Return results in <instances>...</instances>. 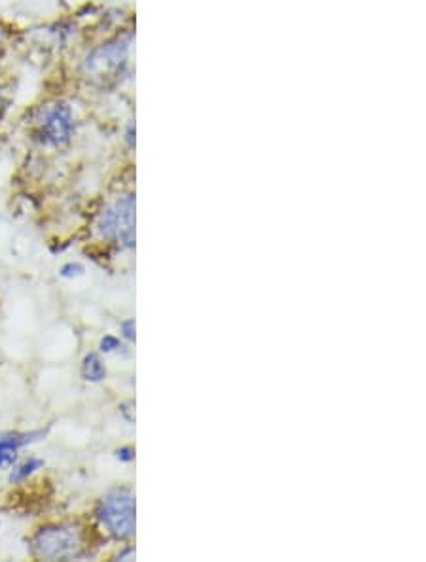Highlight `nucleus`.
<instances>
[{"label":"nucleus","instance_id":"nucleus-1","mask_svg":"<svg viewBox=\"0 0 426 562\" xmlns=\"http://www.w3.org/2000/svg\"><path fill=\"white\" fill-rule=\"evenodd\" d=\"M133 35H120L88 49L80 63V76L91 88L109 90L122 82L130 69Z\"/></svg>","mask_w":426,"mask_h":562},{"label":"nucleus","instance_id":"nucleus-2","mask_svg":"<svg viewBox=\"0 0 426 562\" xmlns=\"http://www.w3.org/2000/svg\"><path fill=\"white\" fill-rule=\"evenodd\" d=\"M29 131L31 138L42 148L63 150L75 137V110L65 99H48L33 110L29 117Z\"/></svg>","mask_w":426,"mask_h":562},{"label":"nucleus","instance_id":"nucleus-3","mask_svg":"<svg viewBox=\"0 0 426 562\" xmlns=\"http://www.w3.org/2000/svg\"><path fill=\"white\" fill-rule=\"evenodd\" d=\"M33 553L44 561H70L83 553V532L72 522L49 525L33 538Z\"/></svg>","mask_w":426,"mask_h":562},{"label":"nucleus","instance_id":"nucleus-4","mask_svg":"<svg viewBox=\"0 0 426 562\" xmlns=\"http://www.w3.org/2000/svg\"><path fill=\"white\" fill-rule=\"evenodd\" d=\"M99 232L103 239L124 250L135 248V195L127 193L104 209L99 218Z\"/></svg>","mask_w":426,"mask_h":562},{"label":"nucleus","instance_id":"nucleus-5","mask_svg":"<svg viewBox=\"0 0 426 562\" xmlns=\"http://www.w3.org/2000/svg\"><path fill=\"white\" fill-rule=\"evenodd\" d=\"M97 519L101 527L116 540L135 536V498L127 491H114L99 502Z\"/></svg>","mask_w":426,"mask_h":562},{"label":"nucleus","instance_id":"nucleus-6","mask_svg":"<svg viewBox=\"0 0 426 562\" xmlns=\"http://www.w3.org/2000/svg\"><path fill=\"white\" fill-rule=\"evenodd\" d=\"M41 438H44V432H14L0 436V470H10L14 467L21 449Z\"/></svg>","mask_w":426,"mask_h":562},{"label":"nucleus","instance_id":"nucleus-7","mask_svg":"<svg viewBox=\"0 0 426 562\" xmlns=\"http://www.w3.org/2000/svg\"><path fill=\"white\" fill-rule=\"evenodd\" d=\"M82 378L88 383H103L107 379V366L96 352H90V355L83 357Z\"/></svg>","mask_w":426,"mask_h":562},{"label":"nucleus","instance_id":"nucleus-8","mask_svg":"<svg viewBox=\"0 0 426 562\" xmlns=\"http://www.w3.org/2000/svg\"><path fill=\"white\" fill-rule=\"evenodd\" d=\"M44 467V460L36 459V457H31V459L25 460V462H21L18 467H12V473H10V483L12 485H20L23 481H27L33 473L38 472L41 468Z\"/></svg>","mask_w":426,"mask_h":562},{"label":"nucleus","instance_id":"nucleus-9","mask_svg":"<svg viewBox=\"0 0 426 562\" xmlns=\"http://www.w3.org/2000/svg\"><path fill=\"white\" fill-rule=\"evenodd\" d=\"M10 106H12V91H10L7 80L0 76V124L7 117Z\"/></svg>","mask_w":426,"mask_h":562},{"label":"nucleus","instance_id":"nucleus-10","mask_svg":"<svg viewBox=\"0 0 426 562\" xmlns=\"http://www.w3.org/2000/svg\"><path fill=\"white\" fill-rule=\"evenodd\" d=\"M12 42V29L8 27L7 21L0 18V59L4 57Z\"/></svg>","mask_w":426,"mask_h":562},{"label":"nucleus","instance_id":"nucleus-11","mask_svg":"<svg viewBox=\"0 0 426 562\" xmlns=\"http://www.w3.org/2000/svg\"><path fill=\"white\" fill-rule=\"evenodd\" d=\"M122 349V344H120V339L114 336H104L101 339V344H99V350L104 352V355H111V352H116V350Z\"/></svg>","mask_w":426,"mask_h":562},{"label":"nucleus","instance_id":"nucleus-12","mask_svg":"<svg viewBox=\"0 0 426 562\" xmlns=\"http://www.w3.org/2000/svg\"><path fill=\"white\" fill-rule=\"evenodd\" d=\"M59 274H61L63 279H75V277L83 274V266H80V263H72V261H70V263H65V266H63Z\"/></svg>","mask_w":426,"mask_h":562},{"label":"nucleus","instance_id":"nucleus-13","mask_svg":"<svg viewBox=\"0 0 426 562\" xmlns=\"http://www.w3.org/2000/svg\"><path fill=\"white\" fill-rule=\"evenodd\" d=\"M120 331H122V336H124L127 341H135V321H133V318L124 321V323L120 324Z\"/></svg>","mask_w":426,"mask_h":562},{"label":"nucleus","instance_id":"nucleus-14","mask_svg":"<svg viewBox=\"0 0 426 562\" xmlns=\"http://www.w3.org/2000/svg\"><path fill=\"white\" fill-rule=\"evenodd\" d=\"M116 459L120 460V462H133L135 460V449L133 447H120L116 451Z\"/></svg>","mask_w":426,"mask_h":562},{"label":"nucleus","instance_id":"nucleus-15","mask_svg":"<svg viewBox=\"0 0 426 562\" xmlns=\"http://www.w3.org/2000/svg\"><path fill=\"white\" fill-rule=\"evenodd\" d=\"M125 140H127V146H130V148H135V124H133V122H130V125H127Z\"/></svg>","mask_w":426,"mask_h":562}]
</instances>
